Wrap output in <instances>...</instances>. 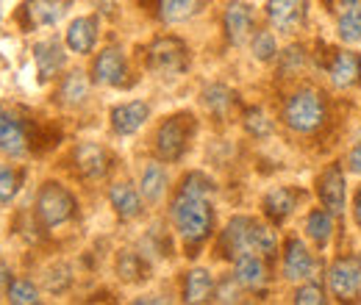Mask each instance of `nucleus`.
Segmentation results:
<instances>
[{
    "label": "nucleus",
    "instance_id": "nucleus-39",
    "mask_svg": "<svg viewBox=\"0 0 361 305\" xmlns=\"http://www.w3.org/2000/svg\"><path fill=\"white\" fill-rule=\"evenodd\" d=\"M8 286H11V272H8L6 261L0 259V294H3V292H8Z\"/></svg>",
    "mask_w": 361,
    "mask_h": 305
},
{
    "label": "nucleus",
    "instance_id": "nucleus-41",
    "mask_svg": "<svg viewBox=\"0 0 361 305\" xmlns=\"http://www.w3.org/2000/svg\"><path fill=\"white\" fill-rule=\"evenodd\" d=\"M8 114H11V111H6V108H3V106H0V128H3V125H6V120H8Z\"/></svg>",
    "mask_w": 361,
    "mask_h": 305
},
{
    "label": "nucleus",
    "instance_id": "nucleus-40",
    "mask_svg": "<svg viewBox=\"0 0 361 305\" xmlns=\"http://www.w3.org/2000/svg\"><path fill=\"white\" fill-rule=\"evenodd\" d=\"M353 217H356V222H359V228H361V186H359V192H356V203H353Z\"/></svg>",
    "mask_w": 361,
    "mask_h": 305
},
{
    "label": "nucleus",
    "instance_id": "nucleus-34",
    "mask_svg": "<svg viewBox=\"0 0 361 305\" xmlns=\"http://www.w3.org/2000/svg\"><path fill=\"white\" fill-rule=\"evenodd\" d=\"M245 128H247L250 136L264 139V136H270L272 133V123L262 108H247V111H245Z\"/></svg>",
    "mask_w": 361,
    "mask_h": 305
},
{
    "label": "nucleus",
    "instance_id": "nucleus-4",
    "mask_svg": "<svg viewBox=\"0 0 361 305\" xmlns=\"http://www.w3.org/2000/svg\"><path fill=\"white\" fill-rule=\"evenodd\" d=\"M147 67L159 75H178L189 67L186 44L176 37H159L147 47Z\"/></svg>",
    "mask_w": 361,
    "mask_h": 305
},
{
    "label": "nucleus",
    "instance_id": "nucleus-15",
    "mask_svg": "<svg viewBox=\"0 0 361 305\" xmlns=\"http://www.w3.org/2000/svg\"><path fill=\"white\" fill-rule=\"evenodd\" d=\"M283 275L289 280H309V278H314V256L309 253V247L300 239H289L286 242Z\"/></svg>",
    "mask_w": 361,
    "mask_h": 305
},
{
    "label": "nucleus",
    "instance_id": "nucleus-18",
    "mask_svg": "<svg viewBox=\"0 0 361 305\" xmlns=\"http://www.w3.org/2000/svg\"><path fill=\"white\" fill-rule=\"evenodd\" d=\"M328 73H331L334 87H339V89L359 87L361 84V56L359 53H353V50H342V53H336L334 61H331V67H328Z\"/></svg>",
    "mask_w": 361,
    "mask_h": 305
},
{
    "label": "nucleus",
    "instance_id": "nucleus-21",
    "mask_svg": "<svg viewBox=\"0 0 361 305\" xmlns=\"http://www.w3.org/2000/svg\"><path fill=\"white\" fill-rule=\"evenodd\" d=\"M264 214L275 222V225H281L283 219L289 217L295 208H298V192L295 189H289V186H278V189H272L264 194Z\"/></svg>",
    "mask_w": 361,
    "mask_h": 305
},
{
    "label": "nucleus",
    "instance_id": "nucleus-25",
    "mask_svg": "<svg viewBox=\"0 0 361 305\" xmlns=\"http://www.w3.org/2000/svg\"><path fill=\"white\" fill-rule=\"evenodd\" d=\"M336 34H339L342 42L348 44L361 42V0L345 6V11L336 20Z\"/></svg>",
    "mask_w": 361,
    "mask_h": 305
},
{
    "label": "nucleus",
    "instance_id": "nucleus-37",
    "mask_svg": "<svg viewBox=\"0 0 361 305\" xmlns=\"http://www.w3.org/2000/svg\"><path fill=\"white\" fill-rule=\"evenodd\" d=\"M239 280L236 278H226L220 286H214V300L217 303H236L239 300Z\"/></svg>",
    "mask_w": 361,
    "mask_h": 305
},
{
    "label": "nucleus",
    "instance_id": "nucleus-38",
    "mask_svg": "<svg viewBox=\"0 0 361 305\" xmlns=\"http://www.w3.org/2000/svg\"><path fill=\"white\" fill-rule=\"evenodd\" d=\"M348 170L350 173H356L361 175V142L350 150V156H348Z\"/></svg>",
    "mask_w": 361,
    "mask_h": 305
},
{
    "label": "nucleus",
    "instance_id": "nucleus-23",
    "mask_svg": "<svg viewBox=\"0 0 361 305\" xmlns=\"http://www.w3.org/2000/svg\"><path fill=\"white\" fill-rule=\"evenodd\" d=\"M25 147H28V136H25L23 120H17L14 114H8L6 125L0 128V153H6V156H23Z\"/></svg>",
    "mask_w": 361,
    "mask_h": 305
},
{
    "label": "nucleus",
    "instance_id": "nucleus-14",
    "mask_svg": "<svg viewBox=\"0 0 361 305\" xmlns=\"http://www.w3.org/2000/svg\"><path fill=\"white\" fill-rule=\"evenodd\" d=\"M73 161H75V170L90 180H97L109 173V153L94 142H81L73 153Z\"/></svg>",
    "mask_w": 361,
    "mask_h": 305
},
{
    "label": "nucleus",
    "instance_id": "nucleus-32",
    "mask_svg": "<svg viewBox=\"0 0 361 305\" xmlns=\"http://www.w3.org/2000/svg\"><path fill=\"white\" fill-rule=\"evenodd\" d=\"M20 183H23V175L17 173L14 167H8V164H0V206L11 203L17 197Z\"/></svg>",
    "mask_w": 361,
    "mask_h": 305
},
{
    "label": "nucleus",
    "instance_id": "nucleus-33",
    "mask_svg": "<svg viewBox=\"0 0 361 305\" xmlns=\"http://www.w3.org/2000/svg\"><path fill=\"white\" fill-rule=\"evenodd\" d=\"M6 297H8V303H14V305H31L42 300L39 292H37V286H34L31 280H11Z\"/></svg>",
    "mask_w": 361,
    "mask_h": 305
},
{
    "label": "nucleus",
    "instance_id": "nucleus-2",
    "mask_svg": "<svg viewBox=\"0 0 361 305\" xmlns=\"http://www.w3.org/2000/svg\"><path fill=\"white\" fill-rule=\"evenodd\" d=\"M325 120V103L317 89H298L283 106V123L298 133H312Z\"/></svg>",
    "mask_w": 361,
    "mask_h": 305
},
{
    "label": "nucleus",
    "instance_id": "nucleus-6",
    "mask_svg": "<svg viewBox=\"0 0 361 305\" xmlns=\"http://www.w3.org/2000/svg\"><path fill=\"white\" fill-rule=\"evenodd\" d=\"M328 283L339 300H356L361 294V256H348L331 263Z\"/></svg>",
    "mask_w": 361,
    "mask_h": 305
},
{
    "label": "nucleus",
    "instance_id": "nucleus-22",
    "mask_svg": "<svg viewBox=\"0 0 361 305\" xmlns=\"http://www.w3.org/2000/svg\"><path fill=\"white\" fill-rule=\"evenodd\" d=\"M214 294V278L209 269H192L186 272V283H183V300L186 303H209Z\"/></svg>",
    "mask_w": 361,
    "mask_h": 305
},
{
    "label": "nucleus",
    "instance_id": "nucleus-35",
    "mask_svg": "<svg viewBox=\"0 0 361 305\" xmlns=\"http://www.w3.org/2000/svg\"><path fill=\"white\" fill-rule=\"evenodd\" d=\"M275 53H278V42H275V37H272L270 31L253 34V56H256L259 61H272Z\"/></svg>",
    "mask_w": 361,
    "mask_h": 305
},
{
    "label": "nucleus",
    "instance_id": "nucleus-42",
    "mask_svg": "<svg viewBox=\"0 0 361 305\" xmlns=\"http://www.w3.org/2000/svg\"><path fill=\"white\" fill-rule=\"evenodd\" d=\"M334 3H339V6H350V3H356V0H334Z\"/></svg>",
    "mask_w": 361,
    "mask_h": 305
},
{
    "label": "nucleus",
    "instance_id": "nucleus-8",
    "mask_svg": "<svg viewBox=\"0 0 361 305\" xmlns=\"http://www.w3.org/2000/svg\"><path fill=\"white\" fill-rule=\"evenodd\" d=\"M126 75H128V64H126L123 50L106 47L103 53H97V58L92 64L94 84H100V87H123L126 84Z\"/></svg>",
    "mask_w": 361,
    "mask_h": 305
},
{
    "label": "nucleus",
    "instance_id": "nucleus-13",
    "mask_svg": "<svg viewBox=\"0 0 361 305\" xmlns=\"http://www.w3.org/2000/svg\"><path fill=\"white\" fill-rule=\"evenodd\" d=\"M150 117V106L142 100H131V103H120L111 108V128L117 136H131L136 133Z\"/></svg>",
    "mask_w": 361,
    "mask_h": 305
},
{
    "label": "nucleus",
    "instance_id": "nucleus-28",
    "mask_svg": "<svg viewBox=\"0 0 361 305\" xmlns=\"http://www.w3.org/2000/svg\"><path fill=\"white\" fill-rule=\"evenodd\" d=\"M164 189H167V173H164V167L161 164H147L145 173H142V197L150 200V203H156V200H161Z\"/></svg>",
    "mask_w": 361,
    "mask_h": 305
},
{
    "label": "nucleus",
    "instance_id": "nucleus-29",
    "mask_svg": "<svg viewBox=\"0 0 361 305\" xmlns=\"http://www.w3.org/2000/svg\"><path fill=\"white\" fill-rule=\"evenodd\" d=\"M250 250L259 253V256H275L278 250V236L270 225L264 222H250Z\"/></svg>",
    "mask_w": 361,
    "mask_h": 305
},
{
    "label": "nucleus",
    "instance_id": "nucleus-10",
    "mask_svg": "<svg viewBox=\"0 0 361 305\" xmlns=\"http://www.w3.org/2000/svg\"><path fill=\"white\" fill-rule=\"evenodd\" d=\"M223 28L231 44H245L253 34V8L245 0H231L223 14Z\"/></svg>",
    "mask_w": 361,
    "mask_h": 305
},
{
    "label": "nucleus",
    "instance_id": "nucleus-31",
    "mask_svg": "<svg viewBox=\"0 0 361 305\" xmlns=\"http://www.w3.org/2000/svg\"><path fill=\"white\" fill-rule=\"evenodd\" d=\"M203 103H206V108H209L212 114L226 117L228 108L233 106V94H231L226 87H212L203 92Z\"/></svg>",
    "mask_w": 361,
    "mask_h": 305
},
{
    "label": "nucleus",
    "instance_id": "nucleus-27",
    "mask_svg": "<svg viewBox=\"0 0 361 305\" xmlns=\"http://www.w3.org/2000/svg\"><path fill=\"white\" fill-rule=\"evenodd\" d=\"M306 233L317 242V247H325L331 242V233H334V217L328 208H314L309 217H306Z\"/></svg>",
    "mask_w": 361,
    "mask_h": 305
},
{
    "label": "nucleus",
    "instance_id": "nucleus-26",
    "mask_svg": "<svg viewBox=\"0 0 361 305\" xmlns=\"http://www.w3.org/2000/svg\"><path fill=\"white\" fill-rule=\"evenodd\" d=\"M200 11V0H159V17L170 25L186 23Z\"/></svg>",
    "mask_w": 361,
    "mask_h": 305
},
{
    "label": "nucleus",
    "instance_id": "nucleus-30",
    "mask_svg": "<svg viewBox=\"0 0 361 305\" xmlns=\"http://www.w3.org/2000/svg\"><path fill=\"white\" fill-rule=\"evenodd\" d=\"M145 272H147V266H145L139 253L123 250V253L117 256V275H120L126 283H139V280H145Z\"/></svg>",
    "mask_w": 361,
    "mask_h": 305
},
{
    "label": "nucleus",
    "instance_id": "nucleus-20",
    "mask_svg": "<svg viewBox=\"0 0 361 305\" xmlns=\"http://www.w3.org/2000/svg\"><path fill=\"white\" fill-rule=\"evenodd\" d=\"M109 203L114 208V214L123 219V222H131L142 214V197L131 183H114L109 189Z\"/></svg>",
    "mask_w": 361,
    "mask_h": 305
},
{
    "label": "nucleus",
    "instance_id": "nucleus-1",
    "mask_svg": "<svg viewBox=\"0 0 361 305\" xmlns=\"http://www.w3.org/2000/svg\"><path fill=\"white\" fill-rule=\"evenodd\" d=\"M212 194L214 183L200 173H192L183 178L180 189L173 197L170 217L186 244H203L214 228V211H212Z\"/></svg>",
    "mask_w": 361,
    "mask_h": 305
},
{
    "label": "nucleus",
    "instance_id": "nucleus-19",
    "mask_svg": "<svg viewBox=\"0 0 361 305\" xmlns=\"http://www.w3.org/2000/svg\"><path fill=\"white\" fill-rule=\"evenodd\" d=\"M250 217H233L228 222V228L223 230V239H220V247H223V256L228 259H236L242 253H253L250 250Z\"/></svg>",
    "mask_w": 361,
    "mask_h": 305
},
{
    "label": "nucleus",
    "instance_id": "nucleus-12",
    "mask_svg": "<svg viewBox=\"0 0 361 305\" xmlns=\"http://www.w3.org/2000/svg\"><path fill=\"white\" fill-rule=\"evenodd\" d=\"M34 64H37V73H39L42 81L56 78L67 64V53H64L61 42L56 37H50V39L34 44Z\"/></svg>",
    "mask_w": 361,
    "mask_h": 305
},
{
    "label": "nucleus",
    "instance_id": "nucleus-9",
    "mask_svg": "<svg viewBox=\"0 0 361 305\" xmlns=\"http://www.w3.org/2000/svg\"><path fill=\"white\" fill-rule=\"evenodd\" d=\"M317 194L319 203L331 211V214H342L345 211V175L339 164H331L317 180Z\"/></svg>",
    "mask_w": 361,
    "mask_h": 305
},
{
    "label": "nucleus",
    "instance_id": "nucleus-36",
    "mask_svg": "<svg viewBox=\"0 0 361 305\" xmlns=\"http://www.w3.org/2000/svg\"><path fill=\"white\" fill-rule=\"evenodd\" d=\"M295 303H306V305H319L325 303V292L319 283H306L295 292Z\"/></svg>",
    "mask_w": 361,
    "mask_h": 305
},
{
    "label": "nucleus",
    "instance_id": "nucleus-7",
    "mask_svg": "<svg viewBox=\"0 0 361 305\" xmlns=\"http://www.w3.org/2000/svg\"><path fill=\"white\" fill-rule=\"evenodd\" d=\"M309 0H267V20L281 34H298L306 25Z\"/></svg>",
    "mask_w": 361,
    "mask_h": 305
},
{
    "label": "nucleus",
    "instance_id": "nucleus-11",
    "mask_svg": "<svg viewBox=\"0 0 361 305\" xmlns=\"http://www.w3.org/2000/svg\"><path fill=\"white\" fill-rule=\"evenodd\" d=\"M67 11V0H25L23 23L25 28H47L56 25Z\"/></svg>",
    "mask_w": 361,
    "mask_h": 305
},
{
    "label": "nucleus",
    "instance_id": "nucleus-24",
    "mask_svg": "<svg viewBox=\"0 0 361 305\" xmlns=\"http://www.w3.org/2000/svg\"><path fill=\"white\" fill-rule=\"evenodd\" d=\"M87 97H90V81H87V75H84L81 70L67 73L64 81H61V87H59V100H61L64 106L75 108V106H81Z\"/></svg>",
    "mask_w": 361,
    "mask_h": 305
},
{
    "label": "nucleus",
    "instance_id": "nucleus-16",
    "mask_svg": "<svg viewBox=\"0 0 361 305\" xmlns=\"http://www.w3.org/2000/svg\"><path fill=\"white\" fill-rule=\"evenodd\" d=\"M97 34H100V23L97 17H78L70 23L67 34H64V42L73 53L78 56H90L97 44Z\"/></svg>",
    "mask_w": 361,
    "mask_h": 305
},
{
    "label": "nucleus",
    "instance_id": "nucleus-17",
    "mask_svg": "<svg viewBox=\"0 0 361 305\" xmlns=\"http://www.w3.org/2000/svg\"><path fill=\"white\" fill-rule=\"evenodd\" d=\"M233 278L242 283V289L259 292L267 283V266L259 253H242L233 259Z\"/></svg>",
    "mask_w": 361,
    "mask_h": 305
},
{
    "label": "nucleus",
    "instance_id": "nucleus-5",
    "mask_svg": "<svg viewBox=\"0 0 361 305\" xmlns=\"http://www.w3.org/2000/svg\"><path fill=\"white\" fill-rule=\"evenodd\" d=\"M192 117L189 114H176L170 120H164L156 131V153L164 161H178L189 144V133H192Z\"/></svg>",
    "mask_w": 361,
    "mask_h": 305
},
{
    "label": "nucleus",
    "instance_id": "nucleus-43",
    "mask_svg": "<svg viewBox=\"0 0 361 305\" xmlns=\"http://www.w3.org/2000/svg\"><path fill=\"white\" fill-rule=\"evenodd\" d=\"M0 20H3V14H0Z\"/></svg>",
    "mask_w": 361,
    "mask_h": 305
},
{
    "label": "nucleus",
    "instance_id": "nucleus-3",
    "mask_svg": "<svg viewBox=\"0 0 361 305\" xmlns=\"http://www.w3.org/2000/svg\"><path fill=\"white\" fill-rule=\"evenodd\" d=\"M37 217L45 228H59L64 222L75 217V197L56 180L42 183L39 194H37Z\"/></svg>",
    "mask_w": 361,
    "mask_h": 305
}]
</instances>
